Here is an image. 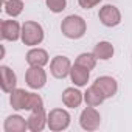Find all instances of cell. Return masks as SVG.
Wrapping results in <instances>:
<instances>
[{"label": "cell", "mask_w": 132, "mask_h": 132, "mask_svg": "<svg viewBox=\"0 0 132 132\" xmlns=\"http://www.w3.org/2000/svg\"><path fill=\"white\" fill-rule=\"evenodd\" d=\"M61 33L67 39H72V40L81 39L87 33V22L84 20V17H81L78 14H70L62 19Z\"/></svg>", "instance_id": "cell-1"}, {"label": "cell", "mask_w": 132, "mask_h": 132, "mask_svg": "<svg viewBox=\"0 0 132 132\" xmlns=\"http://www.w3.org/2000/svg\"><path fill=\"white\" fill-rule=\"evenodd\" d=\"M45 39V31H44V27L36 22V20H27L22 23V36H20V40L23 45L27 47H37L44 42Z\"/></svg>", "instance_id": "cell-2"}, {"label": "cell", "mask_w": 132, "mask_h": 132, "mask_svg": "<svg viewBox=\"0 0 132 132\" xmlns=\"http://www.w3.org/2000/svg\"><path fill=\"white\" fill-rule=\"evenodd\" d=\"M72 117L67 109L56 107L48 112V129L51 132H62L70 127Z\"/></svg>", "instance_id": "cell-3"}, {"label": "cell", "mask_w": 132, "mask_h": 132, "mask_svg": "<svg viewBox=\"0 0 132 132\" xmlns=\"http://www.w3.org/2000/svg\"><path fill=\"white\" fill-rule=\"evenodd\" d=\"M72 61L67 57V56H54L51 61H50V73L53 78L56 79H64L70 76V70H72Z\"/></svg>", "instance_id": "cell-4"}, {"label": "cell", "mask_w": 132, "mask_h": 132, "mask_svg": "<svg viewBox=\"0 0 132 132\" xmlns=\"http://www.w3.org/2000/svg\"><path fill=\"white\" fill-rule=\"evenodd\" d=\"M98 19H100V22H101L104 27H107V28H115V27H118V25L121 23V13H120V10H118L115 5L107 3V5H103V6L100 8V11H98Z\"/></svg>", "instance_id": "cell-5"}, {"label": "cell", "mask_w": 132, "mask_h": 132, "mask_svg": "<svg viewBox=\"0 0 132 132\" xmlns=\"http://www.w3.org/2000/svg\"><path fill=\"white\" fill-rule=\"evenodd\" d=\"M79 126L84 130H87V132L96 130L101 126V115H100V112L95 107L87 106L79 115Z\"/></svg>", "instance_id": "cell-6"}, {"label": "cell", "mask_w": 132, "mask_h": 132, "mask_svg": "<svg viewBox=\"0 0 132 132\" xmlns=\"http://www.w3.org/2000/svg\"><path fill=\"white\" fill-rule=\"evenodd\" d=\"M25 82L33 90H40L47 84V72L44 67H28L25 72Z\"/></svg>", "instance_id": "cell-7"}, {"label": "cell", "mask_w": 132, "mask_h": 132, "mask_svg": "<svg viewBox=\"0 0 132 132\" xmlns=\"http://www.w3.org/2000/svg\"><path fill=\"white\" fill-rule=\"evenodd\" d=\"M22 36V25L11 19L2 20V25H0V37L2 40H8V42H17Z\"/></svg>", "instance_id": "cell-8"}, {"label": "cell", "mask_w": 132, "mask_h": 132, "mask_svg": "<svg viewBox=\"0 0 132 132\" xmlns=\"http://www.w3.org/2000/svg\"><path fill=\"white\" fill-rule=\"evenodd\" d=\"M28 130L31 132H42L45 127H48V113L45 112V107L31 110L28 118Z\"/></svg>", "instance_id": "cell-9"}, {"label": "cell", "mask_w": 132, "mask_h": 132, "mask_svg": "<svg viewBox=\"0 0 132 132\" xmlns=\"http://www.w3.org/2000/svg\"><path fill=\"white\" fill-rule=\"evenodd\" d=\"M93 86L100 89V92L104 95L106 100L109 98H113L118 92V81L112 76H107V75H103V76H98L95 81H93Z\"/></svg>", "instance_id": "cell-10"}, {"label": "cell", "mask_w": 132, "mask_h": 132, "mask_svg": "<svg viewBox=\"0 0 132 132\" xmlns=\"http://www.w3.org/2000/svg\"><path fill=\"white\" fill-rule=\"evenodd\" d=\"M25 61L28 67H45L47 64H50V56L47 50L40 47H31L25 54Z\"/></svg>", "instance_id": "cell-11"}, {"label": "cell", "mask_w": 132, "mask_h": 132, "mask_svg": "<svg viewBox=\"0 0 132 132\" xmlns=\"http://www.w3.org/2000/svg\"><path fill=\"white\" fill-rule=\"evenodd\" d=\"M0 79H2L0 87L3 93H11L17 89V75L8 65H0Z\"/></svg>", "instance_id": "cell-12"}, {"label": "cell", "mask_w": 132, "mask_h": 132, "mask_svg": "<svg viewBox=\"0 0 132 132\" xmlns=\"http://www.w3.org/2000/svg\"><path fill=\"white\" fill-rule=\"evenodd\" d=\"M62 104L65 107H69V109H76L82 104L84 101V93L78 89V87H67V89H64L62 95Z\"/></svg>", "instance_id": "cell-13"}, {"label": "cell", "mask_w": 132, "mask_h": 132, "mask_svg": "<svg viewBox=\"0 0 132 132\" xmlns=\"http://www.w3.org/2000/svg\"><path fill=\"white\" fill-rule=\"evenodd\" d=\"M3 130L5 132H25L28 130V121L19 113H13L6 117L3 123Z\"/></svg>", "instance_id": "cell-14"}, {"label": "cell", "mask_w": 132, "mask_h": 132, "mask_svg": "<svg viewBox=\"0 0 132 132\" xmlns=\"http://www.w3.org/2000/svg\"><path fill=\"white\" fill-rule=\"evenodd\" d=\"M70 81L76 86V87H86L87 82L90 81V70L79 67V65H73L70 70Z\"/></svg>", "instance_id": "cell-15"}, {"label": "cell", "mask_w": 132, "mask_h": 132, "mask_svg": "<svg viewBox=\"0 0 132 132\" xmlns=\"http://www.w3.org/2000/svg\"><path fill=\"white\" fill-rule=\"evenodd\" d=\"M28 95L30 92H27L25 89H16L10 93V104L14 110L20 112V110H25L27 107V101H28Z\"/></svg>", "instance_id": "cell-16"}, {"label": "cell", "mask_w": 132, "mask_h": 132, "mask_svg": "<svg viewBox=\"0 0 132 132\" xmlns=\"http://www.w3.org/2000/svg\"><path fill=\"white\" fill-rule=\"evenodd\" d=\"M95 56H96V59H100V61H109V59H112L113 57V54H115V48H113V45L109 42V40H100L95 47H93V51H92Z\"/></svg>", "instance_id": "cell-17"}, {"label": "cell", "mask_w": 132, "mask_h": 132, "mask_svg": "<svg viewBox=\"0 0 132 132\" xmlns=\"http://www.w3.org/2000/svg\"><path fill=\"white\" fill-rule=\"evenodd\" d=\"M104 101H106L104 95H103V93L100 92V89L95 87L93 84H92L90 87H87V90L84 92V103H86L87 106L98 107V106H101Z\"/></svg>", "instance_id": "cell-18"}, {"label": "cell", "mask_w": 132, "mask_h": 132, "mask_svg": "<svg viewBox=\"0 0 132 132\" xmlns=\"http://www.w3.org/2000/svg\"><path fill=\"white\" fill-rule=\"evenodd\" d=\"M23 8H25V5H23L22 0H6V2H3V11H5V14L10 16V17H13V19L19 17L23 13Z\"/></svg>", "instance_id": "cell-19"}, {"label": "cell", "mask_w": 132, "mask_h": 132, "mask_svg": "<svg viewBox=\"0 0 132 132\" xmlns=\"http://www.w3.org/2000/svg\"><path fill=\"white\" fill-rule=\"evenodd\" d=\"M96 61H98V59H96V56H95L93 53H81V54H78V57L75 59V64L92 72V70L95 69V65H96Z\"/></svg>", "instance_id": "cell-20"}, {"label": "cell", "mask_w": 132, "mask_h": 132, "mask_svg": "<svg viewBox=\"0 0 132 132\" xmlns=\"http://www.w3.org/2000/svg\"><path fill=\"white\" fill-rule=\"evenodd\" d=\"M42 107H44V100H42V96L37 95V93H34V92H30L25 110L31 112V110H37V109H42Z\"/></svg>", "instance_id": "cell-21"}, {"label": "cell", "mask_w": 132, "mask_h": 132, "mask_svg": "<svg viewBox=\"0 0 132 132\" xmlns=\"http://www.w3.org/2000/svg\"><path fill=\"white\" fill-rule=\"evenodd\" d=\"M45 5L51 13L59 14L67 8V0H45Z\"/></svg>", "instance_id": "cell-22"}, {"label": "cell", "mask_w": 132, "mask_h": 132, "mask_svg": "<svg viewBox=\"0 0 132 132\" xmlns=\"http://www.w3.org/2000/svg\"><path fill=\"white\" fill-rule=\"evenodd\" d=\"M103 0H78V5L82 8V10H92L95 8L96 5H100Z\"/></svg>", "instance_id": "cell-23"}]
</instances>
